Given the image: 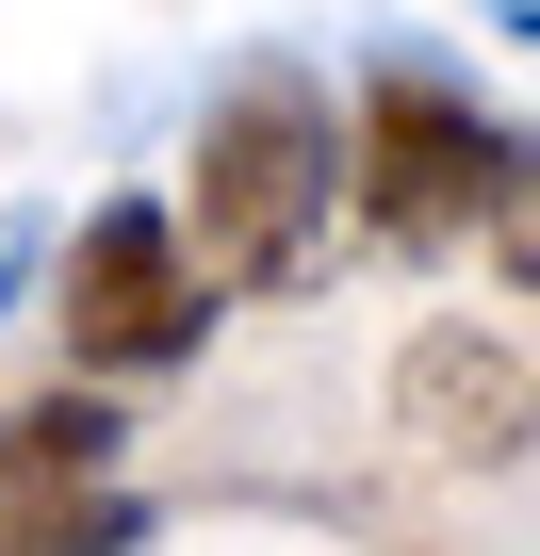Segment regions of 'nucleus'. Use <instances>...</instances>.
<instances>
[{
  "label": "nucleus",
  "mask_w": 540,
  "mask_h": 556,
  "mask_svg": "<svg viewBox=\"0 0 540 556\" xmlns=\"http://www.w3.org/2000/svg\"><path fill=\"white\" fill-rule=\"evenodd\" d=\"M328 197H344V115H328V83H312V66H246V83L197 115L180 245H197V278H312Z\"/></svg>",
  "instance_id": "obj_1"
},
{
  "label": "nucleus",
  "mask_w": 540,
  "mask_h": 556,
  "mask_svg": "<svg viewBox=\"0 0 540 556\" xmlns=\"http://www.w3.org/2000/svg\"><path fill=\"white\" fill-rule=\"evenodd\" d=\"M50 328H66V377H83V393H99V377H164V361H197L213 278H197L180 213H148V197L83 213L66 262H50Z\"/></svg>",
  "instance_id": "obj_2"
},
{
  "label": "nucleus",
  "mask_w": 540,
  "mask_h": 556,
  "mask_svg": "<svg viewBox=\"0 0 540 556\" xmlns=\"http://www.w3.org/2000/svg\"><path fill=\"white\" fill-rule=\"evenodd\" d=\"M491 164H507V131L475 115V83H442V66H377V83H361L344 180H361L377 245H459V229L491 213Z\"/></svg>",
  "instance_id": "obj_3"
},
{
  "label": "nucleus",
  "mask_w": 540,
  "mask_h": 556,
  "mask_svg": "<svg viewBox=\"0 0 540 556\" xmlns=\"http://www.w3.org/2000/svg\"><path fill=\"white\" fill-rule=\"evenodd\" d=\"M393 426H410L426 458H475V475H491V458L540 442V377H524L491 328H426V344L393 361Z\"/></svg>",
  "instance_id": "obj_4"
},
{
  "label": "nucleus",
  "mask_w": 540,
  "mask_h": 556,
  "mask_svg": "<svg viewBox=\"0 0 540 556\" xmlns=\"http://www.w3.org/2000/svg\"><path fill=\"white\" fill-rule=\"evenodd\" d=\"M115 393H17V409H0V540H17V523H50V507H99L115 491Z\"/></svg>",
  "instance_id": "obj_5"
},
{
  "label": "nucleus",
  "mask_w": 540,
  "mask_h": 556,
  "mask_svg": "<svg viewBox=\"0 0 540 556\" xmlns=\"http://www.w3.org/2000/svg\"><path fill=\"white\" fill-rule=\"evenodd\" d=\"M475 245L540 295V131H507V164H491V213H475Z\"/></svg>",
  "instance_id": "obj_6"
},
{
  "label": "nucleus",
  "mask_w": 540,
  "mask_h": 556,
  "mask_svg": "<svg viewBox=\"0 0 540 556\" xmlns=\"http://www.w3.org/2000/svg\"><path fill=\"white\" fill-rule=\"evenodd\" d=\"M0 556H131V491H99V507H50V523H17Z\"/></svg>",
  "instance_id": "obj_7"
}]
</instances>
